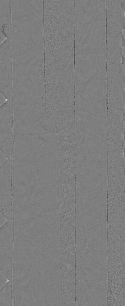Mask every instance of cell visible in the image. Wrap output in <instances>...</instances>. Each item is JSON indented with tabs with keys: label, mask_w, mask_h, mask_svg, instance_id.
Here are the masks:
<instances>
[{
	"label": "cell",
	"mask_w": 125,
	"mask_h": 306,
	"mask_svg": "<svg viewBox=\"0 0 125 306\" xmlns=\"http://www.w3.org/2000/svg\"><path fill=\"white\" fill-rule=\"evenodd\" d=\"M107 63L118 65L122 59V22L121 10L115 8L106 10Z\"/></svg>",
	"instance_id": "obj_1"
},
{
	"label": "cell",
	"mask_w": 125,
	"mask_h": 306,
	"mask_svg": "<svg viewBox=\"0 0 125 306\" xmlns=\"http://www.w3.org/2000/svg\"><path fill=\"white\" fill-rule=\"evenodd\" d=\"M1 209L8 220H13L14 192L13 165L12 158H7L0 166Z\"/></svg>",
	"instance_id": "obj_2"
},
{
	"label": "cell",
	"mask_w": 125,
	"mask_h": 306,
	"mask_svg": "<svg viewBox=\"0 0 125 306\" xmlns=\"http://www.w3.org/2000/svg\"><path fill=\"white\" fill-rule=\"evenodd\" d=\"M0 235L1 272L9 280H12L14 252L13 220H8L1 227Z\"/></svg>",
	"instance_id": "obj_3"
},
{
	"label": "cell",
	"mask_w": 125,
	"mask_h": 306,
	"mask_svg": "<svg viewBox=\"0 0 125 306\" xmlns=\"http://www.w3.org/2000/svg\"><path fill=\"white\" fill-rule=\"evenodd\" d=\"M0 150L7 158H13L14 135L12 100H6L0 106Z\"/></svg>",
	"instance_id": "obj_4"
},
{
	"label": "cell",
	"mask_w": 125,
	"mask_h": 306,
	"mask_svg": "<svg viewBox=\"0 0 125 306\" xmlns=\"http://www.w3.org/2000/svg\"><path fill=\"white\" fill-rule=\"evenodd\" d=\"M0 92L6 100L11 99L13 95V71L12 57L10 52L1 54Z\"/></svg>",
	"instance_id": "obj_5"
},
{
	"label": "cell",
	"mask_w": 125,
	"mask_h": 306,
	"mask_svg": "<svg viewBox=\"0 0 125 306\" xmlns=\"http://www.w3.org/2000/svg\"><path fill=\"white\" fill-rule=\"evenodd\" d=\"M1 44L11 39L12 22L11 0H1Z\"/></svg>",
	"instance_id": "obj_6"
},
{
	"label": "cell",
	"mask_w": 125,
	"mask_h": 306,
	"mask_svg": "<svg viewBox=\"0 0 125 306\" xmlns=\"http://www.w3.org/2000/svg\"><path fill=\"white\" fill-rule=\"evenodd\" d=\"M0 305H14V290L12 281L9 280L0 290Z\"/></svg>",
	"instance_id": "obj_7"
},
{
	"label": "cell",
	"mask_w": 125,
	"mask_h": 306,
	"mask_svg": "<svg viewBox=\"0 0 125 306\" xmlns=\"http://www.w3.org/2000/svg\"><path fill=\"white\" fill-rule=\"evenodd\" d=\"M1 273V282H0V287H2L4 286L7 282V280H8L5 275L1 272L0 271Z\"/></svg>",
	"instance_id": "obj_8"
}]
</instances>
